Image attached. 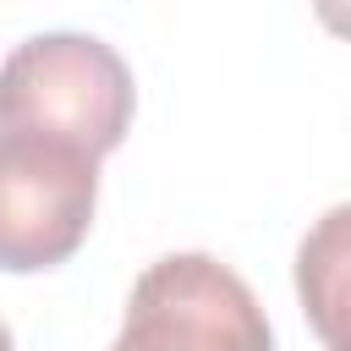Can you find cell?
I'll use <instances>...</instances> for the list:
<instances>
[{"instance_id":"cell-5","label":"cell","mask_w":351,"mask_h":351,"mask_svg":"<svg viewBox=\"0 0 351 351\" xmlns=\"http://www.w3.org/2000/svg\"><path fill=\"white\" fill-rule=\"evenodd\" d=\"M0 351H16V346H11V329H5V318H0Z\"/></svg>"},{"instance_id":"cell-1","label":"cell","mask_w":351,"mask_h":351,"mask_svg":"<svg viewBox=\"0 0 351 351\" xmlns=\"http://www.w3.org/2000/svg\"><path fill=\"white\" fill-rule=\"evenodd\" d=\"M132 66L93 33H38L0 60V132L71 143L93 159L132 126Z\"/></svg>"},{"instance_id":"cell-3","label":"cell","mask_w":351,"mask_h":351,"mask_svg":"<svg viewBox=\"0 0 351 351\" xmlns=\"http://www.w3.org/2000/svg\"><path fill=\"white\" fill-rule=\"evenodd\" d=\"M99 159L49 143L0 132V269L38 274L66 263L93 225Z\"/></svg>"},{"instance_id":"cell-4","label":"cell","mask_w":351,"mask_h":351,"mask_svg":"<svg viewBox=\"0 0 351 351\" xmlns=\"http://www.w3.org/2000/svg\"><path fill=\"white\" fill-rule=\"evenodd\" d=\"M346 219L351 208H329L318 219V230L302 241L296 252V291H302V307L313 313V329L329 351H346V335H340V313H346Z\"/></svg>"},{"instance_id":"cell-2","label":"cell","mask_w":351,"mask_h":351,"mask_svg":"<svg viewBox=\"0 0 351 351\" xmlns=\"http://www.w3.org/2000/svg\"><path fill=\"white\" fill-rule=\"evenodd\" d=\"M110 351H274V329L236 269L170 252L137 274Z\"/></svg>"}]
</instances>
